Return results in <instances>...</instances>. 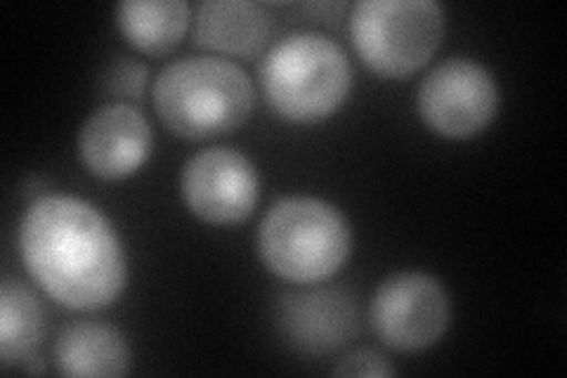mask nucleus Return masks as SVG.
Wrapping results in <instances>:
<instances>
[{
	"instance_id": "nucleus-1",
	"label": "nucleus",
	"mask_w": 567,
	"mask_h": 378,
	"mask_svg": "<svg viewBox=\"0 0 567 378\" xmlns=\"http://www.w3.org/2000/svg\"><path fill=\"white\" fill-rule=\"evenodd\" d=\"M31 279L69 310H102L126 289L128 265L114 225L71 194L35 200L20 225Z\"/></svg>"
},
{
	"instance_id": "nucleus-2",
	"label": "nucleus",
	"mask_w": 567,
	"mask_h": 378,
	"mask_svg": "<svg viewBox=\"0 0 567 378\" xmlns=\"http://www.w3.org/2000/svg\"><path fill=\"white\" fill-rule=\"evenodd\" d=\"M154 106L166 129L187 140L227 135L254 112V83L235 62L187 58L154 81Z\"/></svg>"
},
{
	"instance_id": "nucleus-3",
	"label": "nucleus",
	"mask_w": 567,
	"mask_h": 378,
	"mask_svg": "<svg viewBox=\"0 0 567 378\" xmlns=\"http://www.w3.org/2000/svg\"><path fill=\"white\" fill-rule=\"evenodd\" d=\"M352 251L346 215L317 196H284L265 213L258 229V256L272 275L315 284L343 269Z\"/></svg>"
},
{
	"instance_id": "nucleus-4",
	"label": "nucleus",
	"mask_w": 567,
	"mask_h": 378,
	"mask_svg": "<svg viewBox=\"0 0 567 378\" xmlns=\"http://www.w3.org/2000/svg\"><path fill=\"white\" fill-rule=\"evenodd\" d=\"M260 85L272 110L293 123H319L343 106L352 67L339 43L322 33H291L260 64Z\"/></svg>"
},
{
	"instance_id": "nucleus-5",
	"label": "nucleus",
	"mask_w": 567,
	"mask_h": 378,
	"mask_svg": "<svg viewBox=\"0 0 567 378\" xmlns=\"http://www.w3.org/2000/svg\"><path fill=\"white\" fill-rule=\"evenodd\" d=\"M350 35L360 60L383 79H406L431 62L445 39V10L435 0H362Z\"/></svg>"
},
{
	"instance_id": "nucleus-6",
	"label": "nucleus",
	"mask_w": 567,
	"mask_h": 378,
	"mask_svg": "<svg viewBox=\"0 0 567 378\" xmlns=\"http://www.w3.org/2000/svg\"><path fill=\"white\" fill-rule=\"evenodd\" d=\"M369 319L379 340L400 353L435 346L452 321V303L435 277L423 273L390 275L371 298Z\"/></svg>"
},
{
	"instance_id": "nucleus-7",
	"label": "nucleus",
	"mask_w": 567,
	"mask_h": 378,
	"mask_svg": "<svg viewBox=\"0 0 567 378\" xmlns=\"http://www.w3.org/2000/svg\"><path fill=\"white\" fill-rule=\"evenodd\" d=\"M499 110V88L483 64L454 58L437 64L419 88V114L442 137L483 133Z\"/></svg>"
},
{
	"instance_id": "nucleus-8",
	"label": "nucleus",
	"mask_w": 567,
	"mask_h": 378,
	"mask_svg": "<svg viewBox=\"0 0 567 378\" xmlns=\"http://www.w3.org/2000/svg\"><path fill=\"white\" fill-rule=\"evenodd\" d=\"M187 208L208 225H239L254 213L260 180L254 161L229 147L194 154L181 177Z\"/></svg>"
},
{
	"instance_id": "nucleus-9",
	"label": "nucleus",
	"mask_w": 567,
	"mask_h": 378,
	"mask_svg": "<svg viewBox=\"0 0 567 378\" xmlns=\"http://www.w3.org/2000/svg\"><path fill=\"white\" fill-rule=\"evenodd\" d=\"M277 327L287 344L308 355L346 348L360 331L358 300L346 289H306L279 296Z\"/></svg>"
},
{
	"instance_id": "nucleus-10",
	"label": "nucleus",
	"mask_w": 567,
	"mask_h": 378,
	"mask_svg": "<svg viewBox=\"0 0 567 378\" xmlns=\"http://www.w3.org/2000/svg\"><path fill=\"white\" fill-rule=\"evenodd\" d=\"M152 142V125L145 114L128 102H112L83 123L79 154L95 177L123 180L147 164Z\"/></svg>"
},
{
	"instance_id": "nucleus-11",
	"label": "nucleus",
	"mask_w": 567,
	"mask_h": 378,
	"mask_svg": "<svg viewBox=\"0 0 567 378\" xmlns=\"http://www.w3.org/2000/svg\"><path fill=\"white\" fill-rule=\"evenodd\" d=\"M272 33L268 10L251 0H206L194 20L199 48L235 58H256Z\"/></svg>"
},
{
	"instance_id": "nucleus-12",
	"label": "nucleus",
	"mask_w": 567,
	"mask_h": 378,
	"mask_svg": "<svg viewBox=\"0 0 567 378\" xmlns=\"http://www.w3.org/2000/svg\"><path fill=\"white\" fill-rule=\"evenodd\" d=\"M55 362L62 376H126L128 340L104 321H74L58 336Z\"/></svg>"
},
{
	"instance_id": "nucleus-13",
	"label": "nucleus",
	"mask_w": 567,
	"mask_h": 378,
	"mask_svg": "<svg viewBox=\"0 0 567 378\" xmlns=\"http://www.w3.org/2000/svg\"><path fill=\"white\" fill-rule=\"evenodd\" d=\"M116 24L135 50L164 58L185 39L189 6L185 0H126L116 8Z\"/></svg>"
},
{
	"instance_id": "nucleus-14",
	"label": "nucleus",
	"mask_w": 567,
	"mask_h": 378,
	"mask_svg": "<svg viewBox=\"0 0 567 378\" xmlns=\"http://www.w3.org/2000/svg\"><path fill=\"white\" fill-rule=\"evenodd\" d=\"M45 336V315L39 298L20 279L0 284V362L6 369L33 359Z\"/></svg>"
},
{
	"instance_id": "nucleus-15",
	"label": "nucleus",
	"mask_w": 567,
	"mask_h": 378,
	"mask_svg": "<svg viewBox=\"0 0 567 378\" xmlns=\"http://www.w3.org/2000/svg\"><path fill=\"white\" fill-rule=\"evenodd\" d=\"M147 79H150V71L145 64L128 55H116L102 71L100 85L106 98L142 100L145 98Z\"/></svg>"
},
{
	"instance_id": "nucleus-16",
	"label": "nucleus",
	"mask_w": 567,
	"mask_h": 378,
	"mask_svg": "<svg viewBox=\"0 0 567 378\" xmlns=\"http://www.w3.org/2000/svg\"><path fill=\"white\" fill-rule=\"evenodd\" d=\"M395 369L390 367L388 359L377 350H354L346 355L339 365L333 367V376H371V378H383L393 376Z\"/></svg>"
}]
</instances>
